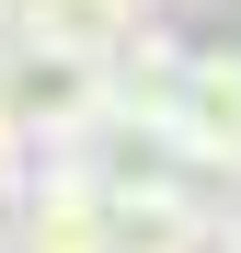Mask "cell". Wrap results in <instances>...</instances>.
I'll return each mask as SVG.
<instances>
[{
  "mask_svg": "<svg viewBox=\"0 0 241 253\" xmlns=\"http://www.w3.org/2000/svg\"><path fill=\"white\" fill-rule=\"evenodd\" d=\"M172 150H184L218 196H241V46H195L184 104H172Z\"/></svg>",
  "mask_w": 241,
  "mask_h": 253,
  "instance_id": "obj_1",
  "label": "cell"
},
{
  "mask_svg": "<svg viewBox=\"0 0 241 253\" xmlns=\"http://www.w3.org/2000/svg\"><path fill=\"white\" fill-rule=\"evenodd\" d=\"M34 173H46V150H34V126H23V104L0 92V196H23Z\"/></svg>",
  "mask_w": 241,
  "mask_h": 253,
  "instance_id": "obj_2",
  "label": "cell"
},
{
  "mask_svg": "<svg viewBox=\"0 0 241 253\" xmlns=\"http://www.w3.org/2000/svg\"><path fill=\"white\" fill-rule=\"evenodd\" d=\"M23 242H34V184H23V196H0V253H23Z\"/></svg>",
  "mask_w": 241,
  "mask_h": 253,
  "instance_id": "obj_3",
  "label": "cell"
},
{
  "mask_svg": "<svg viewBox=\"0 0 241 253\" xmlns=\"http://www.w3.org/2000/svg\"><path fill=\"white\" fill-rule=\"evenodd\" d=\"M115 12H127V23H138V35H149V23H161V12H172V0H115Z\"/></svg>",
  "mask_w": 241,
  "mask_h": 253,
  "instance_id": "obj_4",
  "label": "cell"
},
{
  "mask_svg": "<svg viewBox=\"0 0 241 253\" xmlns=\"http://www.w3.org/2000/svg\"><path fill=\"white\" fill-rule=\"evenodd\" d=\"M218 253H241V207H230V230H218Z\"/></svg>",
  "mask_w": 241,
  "mask_h": 253,
  "instance_id": "obj_5",
  "label": "cell"
},
{
  "mask_svg": "<svg viewBox=\"0 0 241 253\" xmlns=\"http://www.w3.org/2000/svg\"><path fill=\"white\" fill-rule=\"evenodd\" d=\"M172 12H230V0H172Z\"/></svg>",
  "mask_w": 241,
  "mask_h": 253,
  "instance_id": "obj_6",
  "label": "cell"
}]
</instances>
